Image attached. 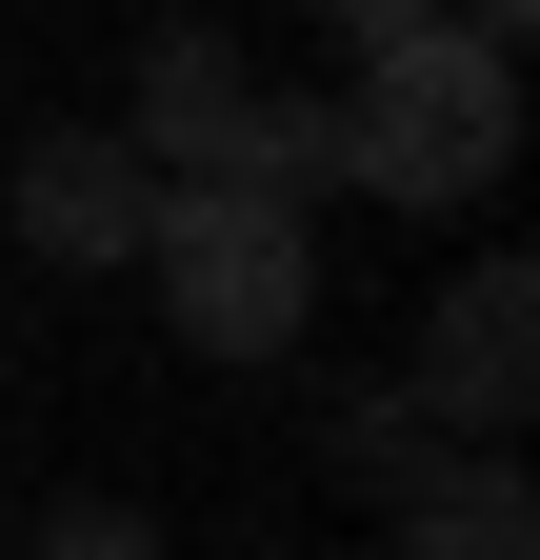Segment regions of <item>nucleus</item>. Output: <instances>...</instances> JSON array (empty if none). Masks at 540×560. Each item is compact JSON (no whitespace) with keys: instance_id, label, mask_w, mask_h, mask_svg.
Returning a JSON list of instances; mask_svg holds the SVG:
<instances>
[{"instance_id":"4","label":"nucleus","mask_w":540,"mask_h":560,"mask_svg":"<svg viewBox=\"0 0 540 560\" xmlns=\"http://www.w3.org/2000/svg\"><path fill=\"white\" fill-rule=\"evenodd\" d=\"M400 400L441 420V441H501V420L540 400V280L520 260H460L421 301V361H400Z\"/></svg>"},{"instance_id":"7","label":"nucleus","mask_w":540,"mask_h":560,"mask_svg":"<svg viewBox=\"0 0 540 560\" xmlns=\"http://www.w3.org/2000/svg\"><path fill=\"white\" fill-rule=\"evenodd\" d=\"M21 560H161V521H141V501H101V480H81V501H60V521H40Z\"/></svg>"},{"instance_id":"8","label":"nucleus","mask_w":540,"mask_h":560,"mask_svg":"<svg viewBox=\"0 0 540 560\" xmlns=\"http://www.w3.org/2000/svg\"><path fill=\"white\" fill-rule=\"evenodd\" d=\"M320 21H341V60H400V40L441 21V0H320Z\"/></svg>"},{"instance_id":"6","label":"nucleus","mask_w":540,"mask_h":560,"mask_svg":"<svg viewBox=\"0 0 540 560\" xmlns=\"http://www.w3.org/2000/svg\"><path fill=\"white\" fill-rule=\"evenodd\" d=\"M400 560H540V501L501 460H441L421 501H400Z\"/></svg>"},{"instance_id":"2","label":"nucleus","mask_w":540,"mask_h":560,"mask_svg":"<svg viewBox=\"0 0 540 560\" xmlns=\"http://www.w3.org/2000/svg\"><path fill=\"white\" fill-rule=\"evenodd\" d=\"M501 161H520V60L501 40L421 21L400 60L341 81V180H380V200H501Z\"/></svg>"},{"instance_id":"9","label":"nucleus","mask_w":540,"mask_h":560,"mask_svg":"<svg viewBox=\"0 0 540 560\" xmlns=\"http://www.w3.org/2000/svg\"><path fill=\"white\" fill-rule=\"evenodd\" d=\"M441 21H460V40H501V60H520V21H540V0H441Z\"/></svg>"},{"instance_id":"1","label":"nucleus","mask_w":540,"mask_h":560,"mask_svg":"<svg viewBox=\"0 0 540 560\" xmlns=\"http://www.w3.org/2000/svg\"><path fill=\"white\" fill-rule=\"evenodd\" d=\"M161 320L200 340V361H301V320H320V221L301 200H260V180H161Z\"/></svg>"},{"instance_id":"3","label":"nucleus","mask_w":540,"mask_h":560,"mask_svg":"<svg viewBox=\"0 0 540 560\" xmlns=\"http://www.w3.org/2000/svg\"><path fill=\"white\" fill-rule=\"evenodd\" d=\"M0 241L60 260V280L141 260V241H161V161H141L120 120H40V140H0Z\"/></svg>"},{"instance_id":"5","label":"nucleus","mask_w":540,"mask_h":560,"mask_svg":"<svg viewBox=\"0 0 540 560\" xmlns=\"http://www.w3.org/2000/svg\"><path fill=\"white\" fill-rule=\"evenodd\" d=\"M240 120H260L240 40H221V21H161V40H141V81H120V140H141L161 180H240Z\"/></svg>"}]
</instances>
